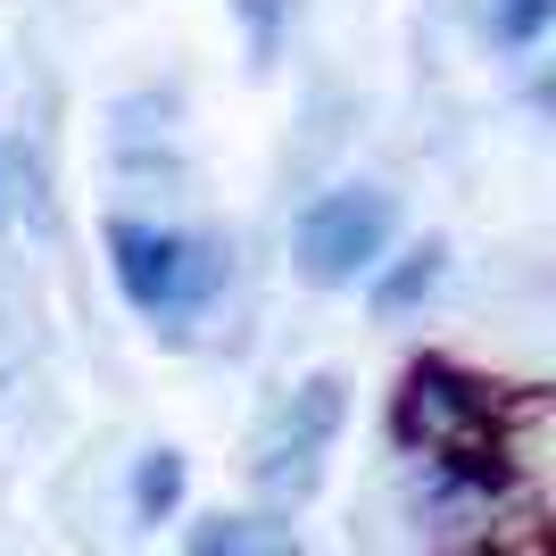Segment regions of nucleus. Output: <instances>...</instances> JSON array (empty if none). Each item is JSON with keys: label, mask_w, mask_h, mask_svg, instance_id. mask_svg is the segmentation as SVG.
<instances>
[{"label": "nucleus", "mask_w": 556, "mask_h": 556, "mask_svg": "<svg viewBox=\"0 0 556 556\" xmlns=\"http://www.w3.org/2000/svg\"><path fill=\"white\" fill-rule=\"evenodd\" d=\"M109 275H116L125 307H134L150 332L191 341V325L216 307V291H225L232 266H225V241H208V232H191V225L109 216Z\"/></svg>", "instance_id": "f03ea898"}, {"label": "nucleus", "mask_w": 556, "mask_h": 556, "mask_svg": "<svg viewBox=\"0 0 556 556\" xmlns=\"http://www.w3.org/2000/svg\"><path fill=\"white\" fill-rule=\"evenodd\" d=\"M184 490H191V465L184 448H141L134 457V523H166V515L184 507Z\"/></svg>", "instance_id": "0eeeda50"}, {"label": "nucleus", "mask_w": 556, "mask_h": 556, "mask_svg": "<svg viewBox=\"0 0 556 556\" xmlns=\"http://www.w3.org/2000/svg\"><path fill=\"white\" fill-rule=\"evenodd\" d=\"M184 556H307L300 540H291V523H275V515H200L184 540Z\"/></svg>", "instance_id": "423d86ee"}, {"label": "nucleus", "mask_w": 556, "mask_h": 556, "mask_svg": "<svg viewBox=\"0 0 556 556\" xmlns=\"http://www.w3.org/2000/svg\"><path fill=\"white\" fill-rule=\"evenodd\" d=\"M465 556H540V540H490V548H465Z\"/></svg>", "instance_id": "9d476101"}, {"label": "nucleus", "mask_w": 556, "mask_h": 556, "mask_svg": "<svg viewBox=\"0 0 556 556\" xmlns=\"http://www.w3.org/2000/svg\"><path fill=\"white\" fill-rule=\"evenodd\" d=\"M349 424V382L341 374H307L266 407L250 448V490L266 498V515H300L316 490H325V457Z\"/></svg>", "instance_id": "7ed1b4c3"}, {"label": "nucleus", "mask_w": 556, "mask_h": 556, "mask_svg": "<svg viewBox=\"0 0 556 556\" xmlns=\"http://www.w3.org/2000/svg\"><path fill=\"white\" fill-rule=\"evenodd\" d=\"M473 25L498 50H540V34L556 25V0H473Z\"/></svg>", "instance_id": "6e6552de"}, {"label": "nucleus", "mask_w": 556, "mask_h": 556, "mask_svg": "<svg viewBox=\"0 0 556 556\" xmlns=\"http://www.w3.org/2000/svg\"><path fill=\"white\" fill-rule=\"evenodd\" d=\"M441 282H448V241H416V250H399V257L374 266V291H366V300H374L382 325H399V316H416Z\"/></svg>", "instance_id": "39448f33"}, {"label": "nucleus", "mask_w": 556, "mask_h": 556, "mask_svg": "<svg viewBox=\"0 0 556 556\" xmlns=\"http://www.w3.org/2000/svg\"><path fill=\"white\" fill-rule=\"evenodd\" d=\"M391 232H399L391 191L382 184H341V191H325V200H307L300 232H291V257H300V275L316 282V291H349L357 275L382 266Z\"/></svg>", "instance_id": "20e7f679"}, {"label": "nucleus", "mask_w": 556, "mask_h": 556, "mask_svg": "<svg viewBox=\"0 0 556 556\" xmlns=\"http://www.w3.org/2000/svg\"><path fill=\"white\" fill-rule=\"evenodd\" d=\"M532 416L540 399H507L498 382L448 366V357H416L391 391V432L424 465H523Z\"/></svg>", "instance_id": "f257e3e1"}, {"label": "nucleus", "mask_w": 556, "mask_h": 556, "mask_svg": "<svg viewBox=\"0 0 556 556\" xmlns=\"http://www.w3.org/2000/svg\"><path fill=\"white\" fill-rule=\"evenodd\" d=\"M0 216H9V200H0Z\"/></svg>", "instance_id": "9b49d317"}, {"label": "nucleus", "mask_w": 556, "mask_h": 556, "mask_svg": "<svg viewBox=\"0 0 556 556\" xmlns=\"http://www.w3.org/2000/svg\"><path fill=\"white\" fill-rule=\"evenodd\" d=\"M232 17H241V42H250V67L266 75L291 42V25H300V0H232Z\"/></svg>", "instance_id": "1a4fd4ad"}]
</instances>
